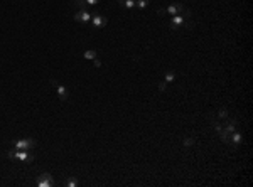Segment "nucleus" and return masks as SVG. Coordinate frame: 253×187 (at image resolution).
<instances>
[{
	"mask_svg": "<svg viewBox=\"0 0 253 187\" xmlns=\"http://www.w3.org/2000/svg\"><path fill=\"white\" fill-rule=\"evenodd\" d=\"M98 2H100V0H86V3H88V5H96Z\"/></svg>",
	"mask_w": 253,
	"mask_h": 187,
	"instance_id": "obj_20",
	"label": "nucleus"
},
{
	"mask_svg": "<svg viewBox=\"0 0 253 187\" xmlns=\"http://www.w3.org/2000/svg\"><path fill=\"white\" fill-rule=\"evenodd\" d=\"M230 140H233V143H234V145H238V143L241 142V133H240V132H236V130H234L233 133L230 135Z\"/></svg>",
	"mask_w": 253,
	"mask_h": 187,
	"instance_id": "obj_8",
	"label": "nucleus"
},
{
	"mask_svg": "<svg viewBox=\"0 0 253 187\" xmlns=\"http://www.w3.org/2000/svg\"><path fill=\"white\" fill-rule=\"evenodd\" d=\"M96 56H98V54H96V51H93V49H88V51L83 52V57H85V59H95Z\"/></svg>",
	"mask_w": 253,
	"mask_h": 187,
	"instance_id": "obj_9",
	"label": "nucleus"
},
{
	"mask_svg": "<svg viewBox=\"0 0 253 187\" xmlns=\"http://www.w3.org/2000/svg\"><path fill=\"white\" fill-rule=\"evenodd\" d=\"M35 184H37L39 187H51V185L54 184V181H52V177H51L49 172H44V174L37 175V181H35Z\"/></svg>",
	"mask_w": 253,
	"mask_h": 187,
	"instance_id": "obj_3",
	"label": "nucleus"
},
{
	"mask_svg": "<svg viewBox=\"0 0 253 187\" xmlns=\"http://www.w3.org/2000/svg\"><path fill=\"white\" fill-rule=\"evenodd\" d=\"M9 159L10 160H14V159H17V160H22V162H27V164H31V162H34V155H32V152L31 150H10L9 152Z\"/></svg>",
	"mask_w": 253,
	"mask_h": 187,
	"instance_id": "obj_1",
	"label": "nucleus"
},
{
	"mask_svg": "<svg viewBox=\"0 0 253 187\" xmlns=\"http://www.w3.org/2000/svg\"><path fill=\"white\" fill-rule=\"evenodd\" d=\"M165 89H167V83H165V81H162L160 84H159V91H162V93H164Z\"/></svg>",
	"mask_w": 253,
	"mask_h": 187,
	"instance_id": "obj_17",
	"label": "nucleus"
},
{
	"mask_svg": "<svg viewBox=\"0 0 253 187\" xmlns=\"http://www.w3.org/2000/svg\"><path fill=\"white\" fill-rule=\"evenodd\" d=\"M182 24H184V17L182 15H172V20H171L172 29H177L179 26H182Z\"/></svg>",
	"mask_w": 253,
	"mask_h": 187,
	"instance_id": "obj_7",
	"label": "nucleus"
},
{
	"mask_svg": "<svg viewBox=\"0 0 253 187\" xmlns=\"http://www.w3.org/2000/svg\"><path fill=\"white\" fill-rule=\"evenodd\" d=\"M218 118H219V120H228V111L225 110V108H223V110H219Z\"/></svg>",
	"mask_w": 253,
	"mask_h": 187,
	"instance_id": "obj_13",
	"label": "nucleus"
},
{
	"mask_svg": "<svg viewBox=\"0 0 253 187\" xmlns=\"http://www.w3.org/2000/svg\"><path fill=\"white\" fill-rule=\"evenodd\" d=\"M64 185H68V187H76V185H78V182H76V179L71 177V179H68V181L64 182Z\"/></svg>",
	"mask_w": 253,
	"mask_h": 187,
	"instance_id": "obj_14",
	"label": "nucleus"
},
{
	"mask_svg": "<svg viewBox=\"0 0 253 187\" xmlns=\"http://www.w3.org/2000/svg\"><path fill=\"white\" fill-rule=\"evenodd\" d=\"M91 20H93V27H95V29H103L105 26H106V19L101 17V15L91 17Z\"/></svg>",
	"mask_w": 253,
	"mask_h": 187,
	"instance_id": "obj_6",
	"label": "nucleus"
},
{
	"mask_svg": "<svg viewBox=\"0 0 253 187\" xmlns=\"http://www.w3.org/2000/svg\"><path fill=\"white\" fill-rule=\"evenodd\" d=\"M93 61H95V67H101V61L98 59V57H95Z\"/></svg>",
	"mask_w": 253,
	"mask_h": 187,
	"instance_id": "obj_19",
	"label": "nucleus"
},
{
	"mask_svg": "<svg viewBox=\"0 0 253 187\" xmlns=\"http://www.w3.org/2000/svg\"><path fill=\"white\" fill-rule=\"evenodd\" d=\"M35 147V140L34 138H22L19 142L14 143V148L15 150H32Z\"/></svg>",
	"mask_w": 253,
	"mask_h": 187,
	"instance_id": "obj_2",
	"label": "nucleus"
},
{
	"mask_svg": "<svg viewBox=\"0 0 253 187\" xmlns=\"http://www.w3.org/2000/svg\"><path fill=\"white\" fill-rule=\"evenodd\" d=\"M135 5L139 7V9H145V7L149 5V0H135Z\"/></svg>",
	"mask_w": 253,
	"mask_h": 187,
	"instance_id": "obj_10",
	"label": "nucleus"
},
{
	"mask_svg": "<svg viewBox=\"0 0 253 187\" xmlns=\"http://www.w3.org/2000/svg\"><path fill=\"white\" fill-rule=\"evenodd\" d=\"M214 130H216V132H218V133H219V132H221V130H223V127H221V125H219V123H218V121H216V123H214Z\"/></svg>",
	"mask_w": 253,
	"mask_h": 187,
	"instance_id": "obj_18",
	"label": "nucleus"
},
{
	"mask_svg": "<svg viewBox=\"0 0 253 187\" xmlns=\"http://www.w3.org/2000/svg\"><path fill=\"white\" fill-rule=\"evenodd\" d=\"M123 5L126 7V9H133V7H135V0H125Z\"/></svg>",
	"mask_w": 253,
	"mask_h": 187,
	"instance_id": "obj_15",
	"label": "nucleus"
},
{
	"mask_svg": "<svg viewBox=\"0 0 253 187\" xmlns=\"http://www.w3.org/2000/svg\"><path fill=\"white\" fill-rule=\"evenodd\" d=\"M193 145H194V138H193V136H189V138L184 140V147H186V148H191Z\"/></svg>",
	"mask_w": 253,
	"mask_h": 187,
	"instance_id": "obj_12",
	"label": "nucleus"
},
{
	"mask_svg": "<svg viewBox=\"0 0 253 187\" xmlns=\"http://www.w3.org/2000/svg\"><path fill=\"white\" fill-rule=\"evenodd\" d=\"M174 79H176V73H167V74H165V78H164L165 83H172Z\"/></svg>",
	"mask_w": 253,
	"mask_h": 187,
	"instance_id": "obj_11",
	"label": "nucleus"
},
{
	"mask_svg": "<svg viewBox=\"0 0 253 187\" xmlns=\"http://www.w3.org/2000/svg\"><path fill=\"white\" fill-rule=\"evenodd\" d=\"M76 5H78L79 9H86L88 3H86V0H76Z\"/></svg>",
	"mask_w": 253,
	"mask_h": 187,
	"instance_id": "obj_16",
	"label": "nucleus"
},
{
	"mask_svg": "<svg viewBox=\"0 0 253 187\" xmlns=\"http://www.w3.org/2000/svg\"><path fill=\"white\" fill-rule=\"evenodd\" d=\"M56 93H57V96H59V100H63V101H66V100L69 98V95H68V89H66V86L59 84V83H57V84H56Z\"/></svg>",
	"mask_w": 253,
	"mask_h": 187,
	"instance_id": "obj_5",
	"label": "nucleus"
},
{
	"mask_svg": "<svg viewBox=\"0 0 253 187\" xmlns=\"http://www.w3.org/2000/svg\"><path fill=\"white\" fill-rule=\"evenodd\" d=\"M74 20L76 22H83V24H88L89 20H91V14L88 12L86 9H81L79 12H76L74 15Z\"/></svg>",
	"mask_w": 253,
	"mask_h": 187,
	"instance_id": "obj_4",
	"label": "nucleus"
},
{
	"mask_svg": "<svg viewBox=\"0 0 253 187\" xmlns=\"http://www.w3.org/2000/svg\"><path fill=\"white\" fill-rule=\"evenodd\" d=\"M117 2L120 3V5H123V2H125V0H117Z\"/></svg>",
	"mask_w": 253,
	"mask_h": 187,
	"instance_id": "obj_21",
	"label": "nucleus"
}]
</instances>
